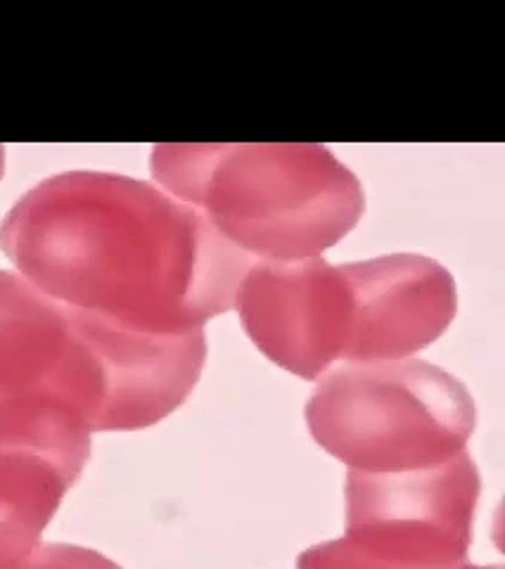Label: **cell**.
Returning a JSON list of instances; mask_svg holds the SVG:
<instances>
[{
    "label": "cell",
    "mask_w": 505,
    "mask_h": 569,
    "mask_svg": "<svg viewBox=\"0 0 505 569\" xmlns=\"http://www.w3.org/2000/svg\"><path fill=\"white\" fill-rule=\"evenodd\" d=\"M320 443L356 468L427 466L463 447L471 397L427 366L337 372L309 408Z\"/></svg>",
    "instance_id": "obj_1"
},
{
    "label": "cell",
    "mask_w": 505,
    "mask_h": 569,
    "mask_svg": "<svg viewBox=\"0 0 505 569\" xmlns=\"http://www.w3.org/2000/svg\"><path fill=\"white\" fill-rule=\"evenodd\" d=\"M467 458L439 472L351 477L349 537L299 558V569H477L465 562L477 477Z\"/></svg>",
    "instance_id": "obj_2"
},
{
    "label": "cell",
    "mask_w": 505,
    "mask_h": 569,
    "mask_svg": "<svg viewBox=\"0 0 505 569\" xmlns=\"http://www.w3.org/2000/svg\"><path fill=\"white\" fill-rule=\"evenodd\" d=\"M79 472L43 451L0 447V569H17L39 548Z\"/></svg>",
    "instance_id": "obj_4"
},
{
    "label": "cell",
    "mask_w": 505,
    "mask_h": 569,
    "mask_svg": "<svg viewBox=\"0 0 505 569\" xmlns=\"http://www.w3.org/2000/svg\"><path fill=\"white\" fill-rule=\"evenodd\" d=\"M17 569H119L90 548L50 543L39 546Z\"/></svg>",
    "instance_id": "obj_5"
},
{
    "label": "cell",
    "mask_w": 505,
    "mask_h": 569,
    "mask_svg": "<svg viewBox=\"0 0 505 569\" xmlns=\"http://www.w3.org/2000/svg\"><path fill=\"white\" fill-rule=\"evenodd\" d=\"M67 311L102 368L105 403L96 430L152 425L188 395L202 363L200 337L133 332L96 313Z\"/></svg>",
    "instance_id": "obj_3"
}]
</instances>
